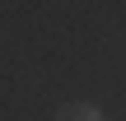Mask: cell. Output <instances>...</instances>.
I'll return each instance as SVG.
<instances>
[{"label":"cell","instance_id":"obj_1","mask_svg":"<svg viewBox=\"0 0 126 121\" xmlns=\"http://www.w3.org/2000/svg\"><path fill=\"white\" fill-rule=\"evenodd\" d=\"M56 121H103V112L94 107V103H70V107H61Z\"/></svg>","mask_w":126,"mask_h":121}]
</instances>
